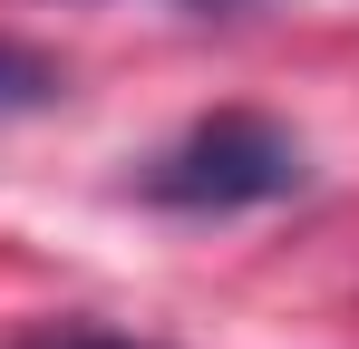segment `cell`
<instances>
[{
	"instance_id": "obj_3",
	"label": "cell",
	"mask_w": 359,
	"mask_h": 349,
	"mask_svg": "<svg viewBox=\"0 0 359 349\" xmlns=\"http://www.w3.org/2000/svg\"><path fill=\"white\" fill-rule=\"evenodd\" d=\"M10 349H146V340H126L107 320H39V330H20Z\"/></svg>"
},
{
	"instance_id": "obj_1",
	"label": "cell",
	"mask_w": 359,
	"mask_h": 349,
	"mask_svg": "<svg viewBox=\"0 0 359 349\" xmlns=\"http://www.w3.org/2000/svg\"><path fill=\"white\" fill-rule=\"evenodd\" d=\"M301 136L282 116H252V107H224L204 126H184L156 165L136 174V194L156 214H243V204H282L301 184Z\"/></svg>"
},
{
	"instance_id": "obj_2",
	"label": "cell",
	"mask_w": 359,
	"mask_h": 349,
	"mask_svg": "<svg viewBox=\"0 0 359 349\" xmlns=\"http://www.w3.org/2000/svg\"><path fill=\"white\" fill-rule=\"evenodd\" d=\"M59 88H68V78H59V58L0 29V126H10V116H39V107H59Z\"/></svg>"
}]
</instances>
